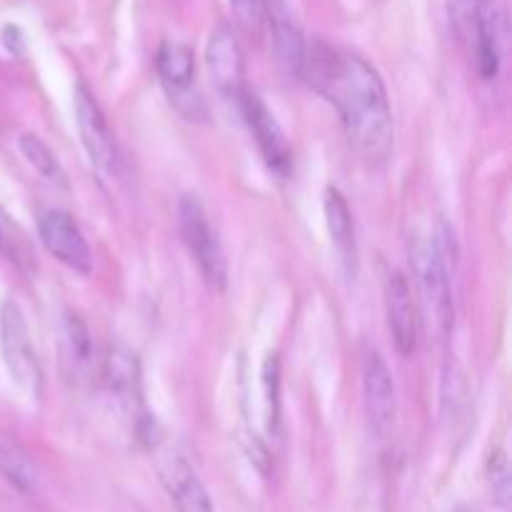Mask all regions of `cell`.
I'll return each instance as SVG.
<instances>
[{
  "label": "cell",
  "instance_id": "d6986e66",
  "mask_svg": "<svg viewBox=\"0 0 512 512\" xmlns=\"http://www.w3.org/2000/svg\"><path fill=\"white\" fill-rule=\"evenodd\" d=\"M20 150H23L25 160H28L30 165H33L35 170H38L40 175H43L45 180H55V183H63V168H60L58 158L53 155V150L48 148V145L43 143V140L38 138V135L33 133H25L23 138H20Z\"/></svg>",
  "mask_w": 512,
  "mask_h": 512
},
{
  "label": "cell",
  "instance_id": "cb8c5ba5",
  "mask_svg": "<svg viewBox=\"0 0 512 512\" xmlns=\"http://www.w3.org/2000/svg\"><path fill=\"white\" fill-rule=\"evenodd\" d=\"M3 43L10 53H23V33H20L18 25H5L3 28Z\"/></svg>",
  "mask_w": 512,
  "mask_h": 512
},
{
  "label": "cell",
  "instance_id": "603a6c76",
  "mask_svg": "<svg viewBox=\"0 0 512 512\" xmlns=\"http://www.w3.org/2000/svg\"><path fill=\"white\" fill-rule=\"evenodd\" d=\"M490 485H493V493L498 498L500 505L508 503L510 495V473H508V460L503 453H495L490 460Z\"/></svg>",
  "mask_w": 512,
  "mask_h": 512
},
{
  "label": "cell",
  "instance_id": "9c48e42d",
  "mask_svg": "<svg viewBox=\"0 0 512 512\" xmlns=\"http://www.w3.org/2000/svg\"><path fill=\"white\" fill-rule=\"evenodd\" d=\"M385 313L395 350L403 358H410L420 343V313L413 288L403 273H390L385 278Z\"/></svg>",
  "mask_w": 512,
  "mask_h": 512
},
{
  "label": "cell",
  "instance_id": "6da1fadb",
  "mask_svg": "<svg viewBox=\"0 0 512 512\" xmlns=\"http://www.w3.org/2000/svg\"><path fill=\"white\" fill-rule=\"evenodd\" d=\"M300 78L338 110L350 148L360 160L380 165L390 158L395 140L393 110L383 78L368 60L353 50L315 40L305 50Z\"/></svg>",
  "mask_w": 512,
  "mask_h": 512
},
{
  "label": "cell",
  "instance_id": "8992f818",
  "mask_svg": "<svg viewBox=\"0 0 512 512\" xmlns=\"http://www.w3.org/2000/svg\"><path fill=\"white\" fill-rule=\"evenodd\" d=\"M238 113L243 115L245 125L253 133L255 143H258L260 155L265 158L268 168L273 173H278L280 178H288L290 165H293V150H290L288 138H285L283 128L275 120V115L270 113L268 105L260 100V95H255L253 90L245 88L243 95L235 103Z\"/></svg>",
  "mask_w": 512,
  "mask_h": 512
},
{
  "label": "cell",
  "instance_id": "52a82bcc",
  "mask_svg": "<svg viewBox=\"0 0 512 512\" xmlns=\"http://www.w3.org/2000/svg\"><path fill=\"white\" fill-rule=\"evenodd\" d=\"M75 123H78L80 140H83L90 163L100 173H115L118 170V145H115L113 130H110L108 118L95 95L85 85H78L75 90Z\"/></svg>",
  "mask_w": 512,
  "mask_h": 512
},
{
  "label": "cell",
  "instance_id": "d4e9b609",
  "mask_svg": "<svg viewBox=\"0 0 512 512\" xmlns=\"http://www.w3.org/2000/svg\"><path fill=\"white\" fill-rule=\"evenodd\" d=\"M453 512H470V510L463 508V505H458V508H453Z\"/></svg>",
  "mask_w": 512,
  "mask_h": 512
},
{
  "label": "cell",
  "instance_id": "9a60e30c",
  "mask_svg": "<svg viewBox=\"0 0 512 512\" xmlns=\"http://www.w3.org/2000/svg\"><path fill=\"white\" fill-rule=\"evenodd\" d=\"M93 365V343L88 325L78 313H65L60 323V370L70 383H83Z\"/></svg>",
  "mask_w": 512,
  "mask_h": 512
},
{
  "label": "cell",
  "instance_id": "30bf717a",
  "mask_svg": "<svg viewBox=\"0 0 512 512\" xmlns=\"http://www.w3.org/2000/svg\"><path fill=\"white\" fill-rule=\"evenodd\" d=\"M158 475L160 483L168 490L170 500L175 503L178 512H215L213 500H210L208 490L200 483L195 470L190 468L188 460L173 448L158 450Z\"/></svg>",
  "mask_w": 512,
  "mask_h": 512
},
{
  "label": "cell",
  "instance_id": "7c38bea8",
  "mask_svg": "<svg viewBox=\"0 0 512 512\" xmlns=\"http://www.w3.org/2000/svg\"><path fill=\"white\" fill-rule=\"evenodd\" d=\"M363 395L370 425L383 438L395 423V385L378 350H368L363 360Z\"/></svg>",
  "mask_w": 512,
  "mask_h": 512
},
{
  "label": "cell",
  "instance_id": "8fae6325",
  "mask_svg": "<svg viewBox=\"0 0 512 512\" xmlns=\"http://www.w3.org/2000/svg\"><path fill=\"white\" fill-rule=\"evenodd\" d=\"M205 60H208V70L213 75L215 85L220 93L228 100L238 103V98L245 90V65H243V50H240L238 38L233 30L220 25L210 33L208 50H205Z\"/></svg>",
  "mask_w": 512,
  "mask_h": 512
},
{
  "label": "cell",
  "instance_id": "7a4b0ae2",
  "mask_svg": "<svg viewBox=\"0 0 512 512\" xmlns=\"http://www.w3.org/2000/svg\"><path fill=\"white\" fill-rule=\"evenodd\" d=\"M178 225L183 243L188 245L208 288H213L215 293H223L228 288V260H225L223 245H220L215 228L210 225L203 203L195 195L188 193L180 198Z\"/></svg>",
  "mask_w": 512,
  "mask_h": 512
},
{
  "label": "cell",
  "instance_id": "5b68a950",
  "mask_svg": "<svg viewBox=\"0 0 512 512\" xmlns=\"http://www.w3.org/2000/svg\"><path fill=\"white\" fill-rule=\"evenodd\" d=\"M155 68H158L160 83H163L165 93L170 95V103L175 105V110L188 120H203L205 105L193 90V50L183 43H163L158 50V58H155Z\"/></svg>",
  "mask_w": 512,
  "mask_h": 512
},
{
  "label": "cell",
  "instance_id": "44dd1931",
  "mask_svg": "<svg viewBox=\"0 0 512 512\" xmlns=\"http://www.w3.org/2000/svg\"><path fill=\"white\" fill-rule=\"evenodd\" d=\"M483 5L485 0H448L450 23H453L455 33L463 40H473L475 25H478Z\"/></svg>",
  "mask_w": 512,
  "mask_h": 512
},
{
  "label": "cell",
  "instance_id": "ffe728a7",
  "mask_svg": "<svg viewBox=\"0 0 512 512\" xmlns=\"http://www.w3.org/2000/svg\"><path fill=\"white\" fill-rule=\"evenodd\" d=\"M235 23L250 35H260L268 20V0H230Z\"/></svg>",
  "mask_w": 512,
  "mask_h": 512
},
{
  "label": "cell",
  "instance_id": "e0dca14e",
  "mask_svg": "<svg viewBox=\"0 0 512 512\" xmlns=\"http://www.w3.org/2000/svg\"><path fill=\"white\" fill-rule=\"evenodd\" d=\"M0 475L20 493H33L38 488L40 475L33 458L10 435L3 433H0Z\"/></svg>",
  "mask_w": 512,
  "mask_h": 512
},
{
  "label": "cell",
  "instance_id": "3957f363",
  "mask_svg": "<svg viewBox=\"0 0 512 512\" xmlns=\"http://www.w3.org/2000/svg\"><path fill=\"white\" fill-rule=\"evenodd\" d=\"M413 260V273L418 278L420 295L433 315L435 325L443 335L453 330L455 323V303L453 288H450V268H448V250L433 238V243H418L410 250Z\"/></svg>",
  "mask_w": 512,
  "mask_h": 512
},
{
  "label": "cell",
  "instance_id": "7402d4cb",
  "mask_svg": "<svg viewBox=\"0 0 512 512\" xmlns=\"http://www.w3.org/2000/svg\"><path fill=\"white\" fill-rule=\"evenodd\" d=\"M240 445H243L245 455H248V460H250V465H253V468L258 470L260 475H263V478H268L270 463H273L268 445H265L263 440H260L255 433H245L243 438H240Z\"/></svg>",
  "mask_w": 512,
  "mask_h": 512
},
{
  "label": "cell",
  "instance_id": "277c9868",
  "mask_svg": "<svg viewBox=\"0 0 512 512\" xmlns=\"http://www.w3.org/2000/svg\"><path fill=\"white\" fill-rule=\"evenodd\" d=\"M0 350L15 383L28 393L40 390V363L35 355L28 323L13 300L0 305Z\"/></svg>",
  "mask_w": 512,
  "mask_h": 512
},
{
  "label": "cell",
  "instance_id": "5bb4252c",
  "mask_svg": "<svg viewBox=\"0 0 512 512\" xmlns=\"http://www.w3.org/2000/svg\"><path fill=\"white\" fill-rule=\"evenodd\" d=\"M103 380L108 393L128 413H140V408H143V380H140V363L135 353H130L128 348H120V345L110 348L103 363Z\"/></svg>",
  "mask_w": 512,
  "mask_h": 512
},
{
  "label": "cell",
  "instance_id": "4fadbf2b",
  "mask_svg": "<svg viewBox=\"0 0 512 512\" xmlns=\"http://www.w3.org/2000/svg\"><path fill=\"white\" fill-rule=\"evenodd\" d=\"M270 35H273V50L278 63L288 70L290 75H303L305 65V50L308 43L303 38L298 20H295L293 10L285 0H268V20Z\"/></svg>",
  "mask_w": 512,
  "mask_h": 512
},
{
  "label": "cell",
  "instance_id": "ac0fdd59",
  "mask_svg": "<svg viewBox=\"0 0 512 512\" xmlns=\"http://www.w3.org/2000/svg\"><path fill=\"white\" fill-rule=\"evenodd\" d=\"M263 405H265V425H268L270 433H278L280 430V358L270 353L263 360Z\"/></svg>",
  "mask_w": 512,
  "mask_h": 512
},
{
  "label": "cell",
  "instance_id": "484cf974",
  "mask_svg": "<svg viewBox=\"0 0 512 512\" xmlns=\"http://www.w3.org/2000/svg\"><path fill=\"white\" fill-rule=\"evenodd\" d=\"M0 248H3V233H0Z\"/></svg>",
  "mask_w": 512,
  "mask_h": 512
},
{
  "label": "cell",
  "instance_id": "2e32d148",
  "mask_svg": "<svg viewBox=\"0 0 512 512\" xmlns=\"http://www.w3.org/2000/svg\"><path fill=\"white\" fill-rule=\"evenodd\" d=\"M325 225H328L330 240L333 248L338 250L340 260H343L345 270L353 273L355 270V225L353 213H350L348 203H345L343 193L338 188L325 190Z\"/></svg>",
  "mask_w": 512,
  "mask_h": 512
},
{
  "label": "cell",
  "instance_id": "ba28073f",
  "mask_svg": "<svg viewBox=\"0 0 512 512\" xmlns=\"http://www.w3.org/2000/svg\"><path fill=\"white\" fill-rule=\"evenodd\" d=\"M38 233L45 250L55 260L68 265L75 273L88 275L93 270V253H90L88 240L65 210H48V213L40 215Z\"/></svg>",
  "mask_w": 512,
  "mask_h": 512
}]
</instances>
